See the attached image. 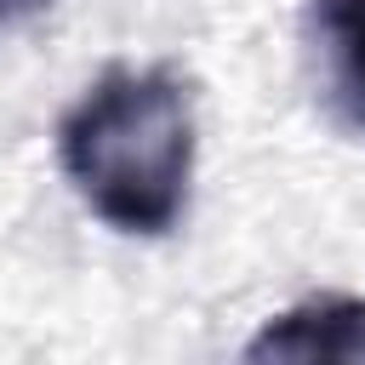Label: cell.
Wrapping results in <instances>:
<instances>
[{
	"label": "cell",
	"instance_id": "3",
	"mask_svg": "<svg viewBox=\"0 0 365 365\" xmlns=\"http://www.w3.org/2000/svg\"><path fill=\"white\" fill-rule=\"evenodd\" d=\"M308 46L325 108L348 131H365V0H308Z\"/></svg>",
	"mask_w": 365,
	"mask_h": 365
},
{
	"label": "cell",
	"instance_id": "4",
	"mask_svg": "<svg viewBox=\"0 0 365 365\" xmlns=\"http://www.w3.org/2000/svg\"><path fill=\"white\" fill-rule=\"evenodd\" d=\"M51 0H0V29H11V23H23V17H34V11H46Z\"/></svg>",
	"mask_w": 365,
	"mask_h": 365
},
{
	"label": "cell",
	"instance_id": "1",
	"mask_svg": "<svg viewBox=\"0 0 365 365\" xmlns=\"http://www.w3.org/2000/svg\"><path fill=\"white\" fill-rule=\"evenodd\" d=\"M74 194L120 234H165L194 182V103L171 68H108L57 125Z\"/></svg>",
	"mask_w": 365,
	"mask_h": 365
},
{
	"label": "cell",
	"instance_id": "2",
	"mask_svg": "<svg viewBox=\"0 0 365 365\" xmlns=\"http://www.w3.org/2000/svg\"><path fill=\"white\" fill-rule=\"evenodd\" d=\"M245 359H302V365H365V297H342V291H325V297H308L285 314H274L251 342H245Z\"/></svg>",
	"mask_w": 365,
	"mask_h": 365
}]
</instances>
